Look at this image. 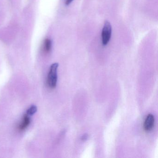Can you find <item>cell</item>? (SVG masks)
I'll list each match as a JSON object with an SVG mask.
<instances>
[{
    "label": "cell",
    "instance_id": "8",
    "mask_svg": "<svg viewBox=\"0 0 158 158\" xmlns=\"http://www.w3.org/2000/svg\"><path fill=\"white\" fill-rule=\"evenodd\" d=\"M87 139V136L84 135V136L83 137V138H82V139H83V140H84V139Z\"/></svg>",
    "mask_w": 158,
    "mask_h": 158
},
{
    "label": "cell",
    "instance_id": "7",
    "mask_svg": "<svg viewBox=\"0 0 158 158\" xmlns=\"http://www.w3.org/2000/svg\"><path fill=\"white\" fill-rule=\"evenodd\" d=\"M73 1V0H66V1H65V4H66V5H70Z\"/></svg>",
    "mask_w": 158,
    "mask_h": 158
},
{
    "label": "cell",
    "instance_id": "1",
    "mask_svg": "<svg viewBox=\"0 0 158 158\" xmlns=\"http://www.w3.org/2000/svg\"><path fill=\"white\" fill-rule=\"evenodd\" d=\"M59 64L57 63L52 64L50 68L49 72L48 77V84L51 88H55L57 85L58 76L57 71Z\"/></svg>",
    "mask_w": 158,
    "mask_h": 158
},
{
    "label": "cell",
    "instance_id": "3",
    "mask_svg": "<svg viewBox=\"0 0 158 158\" xmlns=\"http://www.w3.org/2000/svg\"><path fill=\"white\" fill-rule=\"evenodd\" d=\"M155 119L154 116L151 114H149L145 119L144 121L143 127L144 130L146 132H149L152 130L154 127Z\"/></svg>",
    "mask_w": 158,
    "mask_h": 158
},
{
    "label": "cell",
    "instance_id": "6",
    "mask_svg": "<svg viewBox=\"0 0 158 158\" xmlns=\"http://www.w3.org/2000/svg\"><path fill=\"white\" fill-rule=\"evenodd\" d=\"M37 111V108L35 105H32L30 108L27 111V114L29 115V116H32L34 115Z\"/></svg>",
    "mask_w": 158,
    "mask_h": 158
},
{
    "label": "cell",
    "instance_id": "5",
    "mask_svg": "<svg viewBox=\"0 0 158 158\" xmlns=\"http://www.w3.org/2000/svg\"><path fill=\"white\" fill-rule=\"evenodd\" d=\"M52 46V40L49 39H46L44 40V44H43V49L44 51L46 52H49L50 51Z\"/></svg>",
    "mask_w": 158,
    "mask_h": 158
},
{
    "label": "cell",
    "instance_id": "2",
    "mask_svg": "<svg viewBox=\"0 0 158 158\" xmlns=\"http://www.w3.org/2000/svg\"><path fill=\"white\" fill-rule=\"evenodd\" d=\"M112 27L110 23L108 21L104 23L102 31V42L103 46H106L109 43L111 36Z\"/></svg>",
    "mask_w": 158,
    "mask_h": 158
},
{
    "label": "cell",
    "instance_id": "4",
    "mask_svg": "<svg viewBox=\"0 0 158 158\" xmlns=\"http://www.w3.org/2000/svg\"><path fill=\"white\" fill-rule=\"evenodd\" d=\"M31 123V118L29 115L26 114L23 117L22 122L18 127V129L20 131H23L26 129Z\"/></svg>",
    "mask_w": 158,
    "mask_h": 158
}]
</instances>
